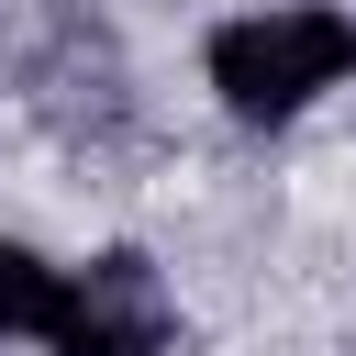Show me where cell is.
<instances>
[{
    "instance_id": "3",
    "label": "cell",
    "mask_w": 356,
    "mask_h": 356,
    "mask_svg": "<svg viewBox=\"0 0 356 356\" xmlns=\"http://www.w3.org/2000/svg\"><path fill=\"white\" fill-rule=\"evenodd\" d=\"M56 312H67V267L56 256H33V245H0V334H56Z\"/></svg>"
},
{
    "instance_id": "1",
    "label": "cell",
    "mask_w": 356,
    "mask_h": 356,
    "mask_svg": "<svg viewBox=\"0 0 356 356\" xmlns=\"http://www.w3.org/2000/svg\"><path fill=\"white\" fill-rule=\"evenodd\" d=\"M345 78H356V22L345 11L289 0V11H245V22L211 33V89H222L234 122H289Z\"/></svg>"
},
{
    "instance_id": "2",
    "label": "cell",
    "mask_w": 356,
    "mask_h": 356,
    "mask_svg": "<svg viewBox=\"0 0 356 356\" xmlns=\"http://www.w3.org/2000/svg\"><path fill=\"white\" fill-rule=\"evenodd\" d=\"M178 312H167V278L145 256H89L67 267V312H56V356H167Z\"/></svg>"
}]
</instances>
